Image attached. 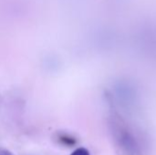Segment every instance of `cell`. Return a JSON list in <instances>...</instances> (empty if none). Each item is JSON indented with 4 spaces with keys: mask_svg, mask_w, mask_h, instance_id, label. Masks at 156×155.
Returning a JSON list of instances; mask_svg holds the SVG:
<instances>
[{
    "mask_svg": "<svg viewBox=\"0 0 156 155\" xmlns=\"http://www.w3.org/2000/svg\"><path fill=\"white\" fill-rule=\"evenodd\" d=\"M0 155H14L11 152L7 151V150H5V149H1L0 150Z\"/></svg>",
    "mask_w": 156,
    "mask_h": 155,
    "instance_id": "3957f363",
    "label": "cell"
},
{
    "mask_svg": "<svg viewBox=\"0 0 156 155\" xmlns=\"http://www.w3.org/2000/svg\"><path fill=\"white\" fill-rule=\"evenodd\" d=\"M70 155H90V152L86 148L80 147L76 149Z\"/></svg>",
    "mask_w": 156,
    "mask_h": 155,
    "instance_id": "7a4b0ae2",
    "label": "cell"
},
{
    "mask_svg": "<svg viewBox=\"0 0 156 155\" xmlns=\"http://www.w3.org/2000/svg\"><path fill=\"white\" fill-rule=\"evenodd\" d=\"M58 141L60 144H62L64 146H68V147L74 146L77 143V141L74 137L68 135V134H59L58 136Z\"/></svg>",
    "mask_w": 156,
    "mask_h": 155,
    "instance_id": "6da1fadb",
    "label": "cell"
}]
</instances>
